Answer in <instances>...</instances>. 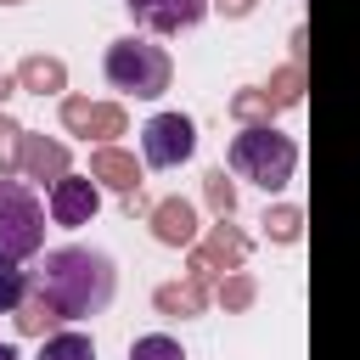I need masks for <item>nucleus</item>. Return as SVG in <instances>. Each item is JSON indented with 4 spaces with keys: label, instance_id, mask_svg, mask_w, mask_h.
Listing matches in <instances>:
<instances>
[{
    "label": "nucleus",
    "instance_id": "9d476101",
    "mask_svg": "<svg viewBox=\"0 0 360 360\" xmlns=\"http://www.w3.org/2000/svg\"><path fill=\"white\" fill-rule=\"evenodd\" d=\"M152 236L169 242V248H191V242H197V208H191L186 197H163V202L152 208Z\"/></svg>",
    "mask_w": 360,
    "mask_h": 360
},
{
    "label": "nucleus",
    "instance_id": "aec40b11",
    "mask_svg": "<svg viewBox=\"0 0 360 360\" xmlns=\"http://www.w3.org/2000/svg\"><path fill=\"white\" fill-rule=\"evenodd\" d=\"M202 191H208V202H214V214H219V219H231V208H236V186L225 180V169H214V174L202 180Z\"/></svg>",
    "mask_w": 360,
    "mask_h": 360
},
{
    "label": "nucleus",
    "instance_id": "bb28decb",
    "mask_svg": "<svg viewBox=\"0 0 360 360\" xmlns=\"http://www.w3.org/2000/svg\"><path fill=\"white\" fill-rule=\"evenodd\" d=\"M0 6H17V0H0Z\"/></svg>",
    "mask_w": 360,
    "mask_h": 360
},
{
    "label": "nucleus",
    "instance_id": "a878e982",
    "mask_svg": "<svg viewBox=\"0 0 360 360\" xmlns=\"http://www.w3.org/2000/svg\"><path fill=\"white\" fill-rule=\"evenodd\" d=\"M11 90H17V79H11V73H0V101H6Z\"/></svg>",
    "mask_w": 360,
    "mask_h": 360
},
{
    "label": "nucleus",
    "instance_id": "5701e85b",
    "mask_svg": "<svg viewBox=\"0 0 360 360\" xmlns=\"http://www.w3.org/2000/svg\"><path fill=\"white\" fill-rule=\"evenodd\" d=\"M298 79H304V73H298V62H292L287 73H276V84H270L264 96H270L276 107H292V101H298Z\"/></svg>",
    "mask_w": 360,
    "mask_h": 360
},
{
    "label": "nucleus",
    "instance_id": "6e6552de",
    "mask_svg": "<svg viewBox=\"0 0 360 360\" xmlns=\"http://www.w3.org/2000/svg\"><path fill=\"white\" fill-rule=\"evenodd\" d=\"M242 259H248V236L219 219L208 231V242L191 253V281H208V270H242Z\"/></svg>",
    "mask_w": 360,
    "mask_h": 360
},
{
    "label": "nucleus",
    "instance_id": "6ab92c4d",
    "mask_svg": "<svg viewBox=\"0 0 360 360\" xmlns=\"http://www.w3.org/2000/svg\"><path fill=\"white\" fill-rule=\"evenodd\" d=\"M28 298V276L17 270V259H0V315H11Z\"/></svg>",
    "mask_w": 360,
    "mask_h": 360
},
{
    "label": "nucleus",
    "instance_id": "20e7f679",
    "mask_svg": "<svg viewBox=\"0 0 360 360\" xmlns=\"http://www.w3.org/2000/svg\"><path fill=\"white\" fill-rule=\"evenodd\" d=\"M45 248V208L22 180H0V259H28Z\"/></svg>",
    "mask_w": 360,
    "mask_h": 360
},
{
    "label": "nucleus",
    "instance_id": "423d86ee",
    "mask_svg": "<svg viewBox=\"0 0 360 360\" xmlns=\"http://www.w3.org/2000/svg\"><path fill=\"white\" fill-rule=\"evenodd\" d=\"M96 208H101L96 174H62V180L51 186V219H56V225L79 231V225H90V219H96Z\"/></svg>",
    "mask_w": 360,
    "mask_h": 360
},
{
    "label": "nucleus",
    "instance_id": "7ed1b4c3",
    "mask_svg": "<svg viewBox=\"0 0 360 360\" xmlns=\"http://www.w3.org/2000/svg\"><path fill=\"white\" fill-rule=\"evenodd\" d=\"M107 84L118 90V96H141V101H152V96H163L169 90V51L163 45H152V39H141V34H124V39H112L107 45Z\"/></svg>",
    "mask_w": 360,
    "mask_h": 360
},
{
    "label": "nucleus",
    "instance_id": "a211bd4d",
    "mask_svg": "<svg viewBox=\"0 0 360 360\" xmlns=\"http://www.w3.org/2000/svg\"><path fill=\"white\" fill-rule=\"evenodd\" d=\"M17 169H22V124L0 112V180H11Z\"/></svg>",
    "mask_w": 360,
    "mask_h": 360
},
{
    "label": "nucleus",
    "instance_id": "b1692460",
    "mask_svg": "<svg viewBox=\"0 0 360 360\" xmlns=\"http://www.w3.org/2000/svg\"><path fill=\"white\" fill-rule=\"evenodd\" d=\"M231 107H236V118H259V112H270V107H276V101H270V96H264V90H248V96H236V101H231Z\"/></svg>",
    "mask_w": 360,
    "mask_h": 360
},
{
    "label": "nucleus",
    "instance_id": "f8f14e48",
    "mask_svg": "<svg viewBox=\"0 0 360 360\" xmlns=\"http://www.w3.org/2000/svg\"><path fill=\"white\" fill-rule=\"evenodd\" d=\"M90 174L96 180H107L112 191H124V197H135L141 191V169H135V158L129 152H118V146H96L90 152Z\"/></svg>",
    "mask_w": 360,
    "mask_h": 360
},
{
    "label": "nucleus",
    "instance_id": "f257e3e1",
    "mask_svg": "<svg viewBox=\"0 0 360 360\" xmlns=\"http://www.w3.org/2000/svg\"><path fill=\"white\" fill-rule=\"evenodd\" d=\"M112 287H118V270L96 248H56V253H45V264L34 276V292L56 309V321L101 315L112 304Z\"/></svg>",
    "mask_w": 360,
    "mask_h": 360
},
{
    "label": "nucleus",
    "instance_id": "2eb2a0df",
    "mask_svg": "<svg viewBox=\"0 0 360 360\" xmlns=\"http://www.w3.org/2000/svg\"><path fill=\"white\" fill-rule=\"evenodd\" d=\"M39 360H96V343L90 332H51L39 343Z\"/></svg>",
    "mask_w": 360,
    "mask_h": 360
},
{
    "label": "nucleus",
    "instance_id": "4468645a",
    "mask_svg": "<svg viewBox=\"0 0 360 360\" xmlns=\"http://www.w3.org/2000/svg\"><path fill=\"white\" fill-rule=\"evenodd\" d=\"M202 304H208V292H202V281H191V276H186L180 287H158V309H163V315H197Z\"/></svg>",
    "mask_w": 360,
    "mask_h": 360
},
{
    "label": "nucleus",
    "instance_id": "ddd939ff",
    "mask_svg": "<svg viewBox=\"0 0 360 360\" xmlns=\"http://www.w3.org/2000/svg\"><path fill=\"white\" fill-rule=\"evenodd\" d=\"M17 84L34 90V96H56V90L68 84V68H62L56 56H28V62L17 68Z\"/></svg>",
    "mask_w": 360,
    "mask_h": 360
},
{
    "label": "nucleus",
    "instance_id": "0eeeda50",
    "mask_svg": "<svg viewBox=\"0 0 360 360\" xmlns=\"http://www.w3.org/2000/svg\"><path fill=\"white\" fill-rule=\"evenodd\" d=\"M124 6H129V17H135L141 28H152V34H186V28H197L202 11H208V0H124Z\"/></svg>",
    "mask_w": 360,
    "mask_h": 360
},
{
    "label": "nucleus",
    "instance_id": "1a4fd4ad",
    "mask_svg": "<svg viewBox=\"0 0 360 360\" xmlns=\"http://www.w3.org/2000/svg\"><path fill=\"white\" fill-rule=\"evenodd\" d=\"M62 124H68L73 135H96V141L124 135V112L107 107V101H84V96H68V101H62Z\"/></svg>",
    "mask_w": 360,
    "mask_h": 360
},
{
    "label": "nucleus",
    "instance_id": "f3484780",
    "mask_svg": "<svg viewBox=\"0 0 360 360\" xmlns=\"http://www.w3.org/2000/svg\"><path fill=\"white\" fill-rule=\"evenodd\" d=\"M129 360H186V349H180V338H169V332H146V338L129 343Z\"/></svg>",
    "mask_w": 360,
    "mask_h": 360
},
{
    "label": "nucleus",
    "instance_id": "dca6fc26",
    "mask_svg": "<svg viewBox=\"0 0 360 360\" xmlns=\"http://www.w3.org/2000/svg\"><path fill=\"white\" fill-rule=\"evenodd\" d=\"M51 326H56V309H51L39 292H28V298L17 304V332H22V338H51Z\"/></svg>",
    "mask_w": 360,
    "mask_h": 360
},
{
    "label": "nucleus",
    "instance_id": "f03ea898",
    "mask_svg": "<svg viewBox=\"0 0 360 360\" xmlns=\"http://www.w3.org/2000/svg\"><path fill=\"white\" fill-rule=\"evenodd\" d=\"M231 169L242 174V180H253L259 191H281L287 180H292V169H298V146H292V135H281V129H270V124H242L236 135H231Z\"/></svg>",
    "mask_w": 360,
    "mask_h": 360
},
{
    "label": "nucleus",
    "instance_id": "412c9836",
    "mask_svg": "<svg viewBox=\"0 0 360 360\" xmlns=\"http://www.w3.org/2000/svg\"><path fill=\"white\" fill-rule=\"evenodd\" d=\"M264 225H270V236H276V242H298L304 214H298V208H270V214H264Z\"/></svg>",
    "mask_w": 360,
    "mask_h": 360
},
{
    "label": "nucleus",
    "instance_id": "4be33fe9",
    "mask_svg": "<svg viewBox=\"0 0 360 360\" xmlns=\"http://www.w3.org/2000/svg\"><path fill=\"white\" fill-rule=\"evenodd\" d=\"M219 304H225V309H248V304H253V281L231 270V276L219 281Z\"/></svg>",
    "mask_w": 360,
    "mask_h": 360
},
{
    "label": "nucleus",
    "instance_id": "9b49d317",
    "mask_svg": "<svg viewBox=\"0 0 360 360\" xmlns=\"http://www.w3.org/2000/svg\"><path fill=\"white\" fill-rule=\"evenodd\" d=\"M22 174L56 186L62 174H73V169H68V146H62V141H45V135H22Z\"/></svg>",
    "mask_w": 360,
    "mask_h": 360
},
{
    "label": "nucleus",
    "instance_id": "39448f33",
    "mask_svg": "<svg viewBox=\"0 0 360 360\" xmlns=\"http://www.w3.org/2000/svg\"><path fill=\"white\" fill-rule=\"evenodd\" d=\"M191 152H197V129H191L186 112H158V118H146V129H141V158H146L152 169H180Z\"/></svg>",
    "mask_w": 360,
    "mask_h": 360
},
{
    "label": "nucleus",
    "instance_id": "393cba45",
    "mask_svg": "<svg viewBox=\"0 0 360 360\" xmlns=\"http://www.w3.org/2000/svg\"><path fill=\"white\" fill-rule=\"evenodd\" d=\"M214 6H219L225 17H248V11H253V0H214Z\"/></svg>",
    "mask_w": 360,
    "mask_h": 360
}]
</instances>
